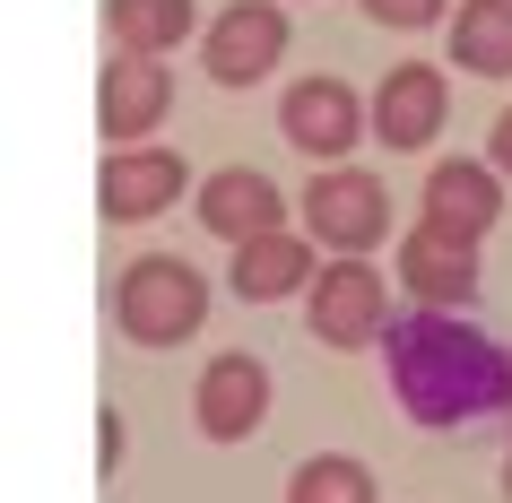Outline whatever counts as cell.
Here are the masks:
<instances>
[{"mask_svg": "<svg viewBox=\"0 0 512 503\" xmlns=\"http://www.w3.org/2000/svg\"><path fill=\"white\" fill-rule=\"evenodd\" d=\"M304 321L322 347H374L391 330V287L365 269V252H339L322 269V287H304Z\"/></svg>", "mask_w": 512, "mask_h": 503, "instance_id": "cell-4", "label": "cell"}, {"mask_svg": "<svg viewBox=\"0 0 512 503\" xmlns=\"http://www.w3.org/2000/svg\"><path fill=\"white\" fill-rule=\"evenodd\" d=\"M374 27H434V18H452V0H356Z\"/></svg>", "mask_w": 512, "mask_h": 503, "instance_id": "cell-18", "label": "cell"}, {"mask_svg": "<svg viewBox=\"0 0 512 503\" xmlns=\"http://www.w3.org/2000/svg\"><path fill=\"white\" fill-rule=\"evenodd\" d=\"M105 18H113V44H122V53H174L200 9H191V0H113Z\"/></svg>", "mask_w": 512, "mask_h": 503, "instance_id": "cell-16", "label": "cell"}, {"mask_svg": "<svg viewBox=\"0 0 512 503\" xmlns=\"http://www.w3.org/2000/svg\"><path fill=\"white\" fill-rule=\"evenodd\" d=\"M278 61H287V9L278 0H235L200 35V70L217 87H252V79H270Z\"/></svg>", "mask_w": 512, "mask_h": 503, "instance_id": "cell-5", "label": "cell"}, {"mask_svg": "<svg viewBox=\"0 0 512 503\" xmlns=\"http://www.w3.org/2000/svg\"><path fill=\"white\" fill-rule=\"evenodd\" d=\"M365 122H374V113L356 105V87H339V79H296L287 105H278V131L296 139L304 157H348Z\"/></svg>", "mask_w": 512, "mask_h": 503, "instance_id": "cell-11", "label": "cell"}, {"mask_svg": "<svg viewBox=\"0 0 512 503\" xmlns=\"http://www.w3.org/2000/svg\"><path fill=\"white\" fill-rule=\"evenodd\" d=\"M113 321H122V339L139 347H183L200 321H209V278L174 252H148V261L122 269V287H113Z\"/></svg>", "mask_w": 512, "mask_h": 503, "instance_id": "cell-2", "label": "cell"}, {"mask_svg": "<svg viewBox=\"0 0 512 503\" xmlns=\"http://www.w3.org/2000/svg\"><path fill=\"white\" fill-rule=\"evenodd\" d=\"M313 287V243L270 226V235L235 243V295L243 304H278V295H304Z\"/></svg>", "mask_w": 512, "mask_h": 503, "instance_id": "cell-14", "label": "cell"}, {"mask_svg": "<svg viewBox=\"0 0 512 503\" xmlns=\"http://www.w3.org/2000/svg\"><path fill=\"white\" fill-rule=\"evenodd\" d=\"M426 217L478 243L486 226L504 217V165H495V157H486V165H478V157H443V165L426 174Z\"/></svg>", "mask_w": 512, "mask_h": 503, "instance_id": "cell-13", "label": "cell"}, {"mask_svg": "<svg viewBox=\"0 0 512 503\" xmlns=\"http://www.w3.org/2000/svg\"><path fill=\"white\" fill-rule=\"evenodd\" d=\"M183 174L191 165L174 157V148H148V139H131V148H113L105 174H96V209L113 217V226H139V217H157L183 200Z\"/></svg>", "mask_w": 512, "mask_h": 503, "instance_id": "cell-7", "label": "cell"}, {"mask_svg": "<svg viewBox=\"0 0 512 503\" xmlns=\"http://www.w3.org/2000/svg\"><path fill=\"white\" fill-rule=\"evenodd\" d=\"M165 105H174L165 53H113V61H105V79H96V122H105L113 148L148 139V131L165 122Z\"/></svg>", "mask_w": 512, "mask_h": 503, "instance_id": "cell-8", "label": "cell"}, {"mask_svg": "<svg viewBox=\"0 0 512 503\" xmlns=\"http://www.w3.org/2000/svg\"><path fill=\"white\" fill-rule=\"evenodd\" d=\"M382 356H391V391L417 425H469V417H495L512 408V356L486 330L452 313V304H417L408 321L382 330Z\"/></svg>", "mask_w": 512, "mask_h": 503, "instance_id": "cell-1", "label": "cell"}, {"mask_svg": "<svg viewBox=\"0 0 512 503\" xmlns=\"http://www.w3.org/2000/svg\"><path fill=\"white\" fill-rule=\"evenodd\" d=\"M304 226L330 243V252H374L391 243V191L365 174V165H322L304 183Z\"/></svg>", "mask_w": 512, "mask_h": 503, "instance_id": "cell-3", "label": "cell"}, {"mask_svg": "<svg viewBox=\"0 0 512 503\" xmlns=\"http://www.w3.org/2000/svg\"><path fill=\"white\" fill-rule=\"evenodd\" d=\"M122 451H131V425H122V417H113V408H105V417H96V469H122Z\"/></svg>", "mask_w": 512, "mask_h": 503, "instance_id": "cell-19", "label": "cell"}, {"mask_svg": "<svg viewBox=\"0 0 512 503\" xmlns=\"http://www.w3.org/2000/svg\"><path fill=\"white\" fill-rule=\"evenodd\" d=\"M486 157L504 165V183H512V105H504V113H495V139H486Z\"/></svg>", "mask_w": 512, "mask_h": 503, "instance_id": "cell-20", "label": "cell"}, {"mask_svg": "<svg viewBox=\"0 0 512 503\" xmlns=\"http://www.w3.org/2000/svg\"><path fill=\"white\" fill-rule=\"evenodd\" d=\"M200 226H209L217 243H252L270 235V226H287V191L270 183V174H252V165H226V174H209L200 183Z\"/></svg>", "mask_w": 512, "mask_h": 503, "instance_id": "cell-12", "label": "cell"}, {"mask_svg": "<svg viewBox=\"0 0 512 503\" xmlns=\"http://www.w3.org/2000/svg\"><path fill=\"white\" fill-rule=\"evenodd\" d=\"M504 503H512V460H504Z\"/></svg>", "mask_w": 512, "mask_h": 503, "instance_id": "cell-21", "label": "cell"}, {"mask_svg": "<svg viewBox=\"0 0 512 503\" xmlns=\"http://www.w3.org/2000/svg\"><path fill=\"white\" fill-rule=\"evenodd\" d=\"M287 503H374V469L348 460V451H313L287 477Z\"/></svg>", "mask_w": 512, "mask_h": 503, "instance_id": "cell-17", "label": "cell"}, {"mask_svg": "<svg viewBox=\"0 0 512 503\" xmlns=\"http://www.w3.org/2000/svg\"><path fill=\"white\" fill-rule=\"evenodd\" d=\"M191 417H200L209 443H243L252 425L270 417V365L243 356V347L209 356V365H200V391H191Z\"/></svg>", "mask_w": 512, "mask_h": 503, "instance_id": "cell-6", "label": "cell"}, {"mask_svg": "<svg viewBox=\"0 0 512 503\" xmlns=\"http://www.w3.org/2000/svg\"><path fill=\"white\" fill-rule=\"evenodd\" d=\"M400 287L417 304H469L478 295V243L452 235V226H408L400 235Z\"/></svg>", "mask_w": 512, "mask_h": 503, "instance_id": "cell-10", "label": "cell"}, {"mask_svg": "<svg viewBox=\"0 0 512 503\" xmlns=\"http://www.w3.org/2000/svg\"><path fill=\"white\" fill-rule=\"evenodd\" d=\"M443 113H452V87H443V70H426V61H400V70L374 87V139L400 148V157L443 139Z\"/></svg>", "mask_w": 512, "mask_h": 503, "instance_id": "cell-9", "label": "cell"}, {"mask_svg": "<svg viewBox=\"0 0 512 503\" xmlns=\"http://www.w3.org/2000/svg\"><path fill=\"white\" fill-rule=\"evenodd\" d=\"M452 27V61L469 79H512V0H460Z\"/></svg>", "mask_w": 512, "mask_h": 503, "instance_id": "cell-15", "label": "cell"}]
</instances>
